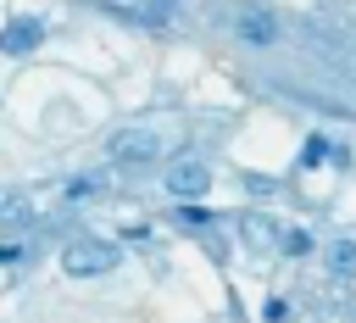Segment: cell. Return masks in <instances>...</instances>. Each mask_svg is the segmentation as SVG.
<instances>
[{
	"mask_svg": "<svg viewBox=\"0 0 356 323\" xmlns=\"http://www.w3.org/2000/svg\"><path fill=\"white\" fill-rule=\"evenodd\" d=\"M273 33H278V28H273L267 11H245V17H239V39H250V45H273Z\"/></svg>",
	"mask_w": 356,
	"mask_h": 323,
	"instance_id": "8992f818",
	"label": "cell"
},
{
	"mask_svg": "<svg viewBox=\"0 0 356 323\" xmlns=\"http://www.w3.org/2000/svg\"><path fill=\"white\" fill-rule=\"evenodd\" d=\"M328 273L334 278H356V239H334L328 245Z\"/></svg>",
	"mask_w": 356,
	"mask_h": 323,
	"instance_id": "52a82bcc",
	"label": "cell"
},
{
	"mask_svg": "<svg viewBox=\"0 0 356 323\" xmlns=\"http://www.w3.org/2000/svg\"><path fill=\"white\" fill-rule=\"evenodd\" d=\"M278 251H289V256H306V251H312V239H306L300 228H289V234H278Z\"/></svg>",
	"mask_w": 356,
	"mask_h": 323,
	"instance_id": "30bf717a",
	"label": "cell"
},
{
	"mask_svg": "<svg viewBox=\"0 0 356 323\" xmlns=\"http://www.w3.org/2000/svg\"><path fill=\"white\" fill-rule=\"evenodd\" d=\"M245 239H250V245H273V223H261V217H245Z\"/></svg>",
	"mask_w": 356,
	"mask_h": 323,
	"instance_id": "9c48e42d",
	"label": "cell"
},
{
	"mask_svg": "<svg viewBox=\"0 0 356 323\" xmlns=\"http://www.w3.org/2000/svg\"><path fill=\"white\" fill-rule=\"evenodd\" d=\"M156 156H161V139H156L150 128H122V134H111V162L145 167V162H156Z\"/></svg>",
	"mask_w": 356,
	"mask_h": 323,
	"instance_id": "7a4b0ae2",
	"label": "cell"
},
{
	"mask_svg": "<svg viewBox=\"0 0 356 323\" xmlns=\"http://www.w3.org/2000/svg\"><path fill=\"white\" fill-rule=\"evenodd\" d=\"M61 267H67L72 278L111 273V267H117V245H106V239H72V245L61 251Z\"/></svg>",
	"mask_w": 356,
	"mask_h": 323,
	"instance_id": "6da1fadb",
	"label": "cell"
},
{
	"mask_svg": "<svg viewBox=\"0 0 356 323\" xmlns=\"http://www.w3.org/2000/svg\"><path fill=\"white\" fill-rule=\"evenodd\" d=\"M28 217H33V200L17 189V195H0V234H17V228H28Z\"/></svg>",
	"mask_w": 356,
	"mask_h": 323,
	"instance_id": "5b68a950",
	"label": "cell"
},
{
	"mask_svg": "<svg viewBox=\"0 0 356 323\" xmlns=\"http://www.w3.org/2000/svg\"><path fill=\"white\" fill-rule=\"evenodd\" d=\"M206 184H211V167H206L200 156H178V162L167 167V189H172L178 200H195V195H206Z\"/></svg>",
	"mask_w": 356,
	"mask_h": 323,
	"instance_id": "3957f363",
	"label": "cell"
},
{
	"mask_svg": "<svg viewBox=\"0 0 356 323\" xmlns=\"http://www.w3.org/2000/svg\"><path fill=\"white\" fill-rule=\"evenodd\" d=\"M184 223H195V228H206V223H211V212H206V206H184Z\"/></svg>",
	"mask_w": 356,
	"mask_h": 323,
	"instance_id": "7c38bea8",
	"label": "cell"
},
{
	"mask_svg": "<svg viewBox=\"0 0 356 323\" xmlns=\"http://www.w3.org/2000/svg\"><path fill=\"white\" fill-rule=\"evenodd\" d=\"M323 156H328V139H323V134H317V139H312V145H306V150H300V167H317V162H323Z\"/></svg>",
	"mask_w": 356,
	"mask_h": 323,
	"instance_id": "8fae6325",
	"label": "cell"
},
{
	"mask_svg": "<svg viewBox=\"0 0 356 323\" xmlns=\"http://www.w3.org/2000/svg\"><path fill=\"white\" fill-rule=\"evenodd\" d=\"M39 39H44V22H39V17H11V22L0 28V50H6V56H28Z\"/></svg>",
	"mask_w": 356,
	"mask_h": 323,
	"instance_id": "277c9868",
	"label": "cell"
},
{
	"mask_svg": "<svg viewBox=\"0 0 356 323\" xmlns=\"http://www.w3.org/2000/svg\"><path fill=\"white\" fill-rule=\"evenodd\" d=\"M89 195H100V178H95V173H78V178L67 184V200H89Z\"/></svg>",
	"mask_w": 356,
	"mask_h": 323,
	"instance_id": "ba28073f",
	"label": "cell"
},
{
	"mask_svg": "<svg viewBox=\"0 0 356 323\" xmlns=\"http://www.w3.org/2000/svg\"><path fill=\"white\" fill-rule=\"evenodd\" d=\"M261 317H273V323H278V317H289V306H284V301H278V295H273V301H267V306H261Z\"/></svg>",
	"mask_w": 356,
	"mask_h": 323,
	"instance_id": "4fadbf2b",
	"label": "cell"
}]
</instances>
